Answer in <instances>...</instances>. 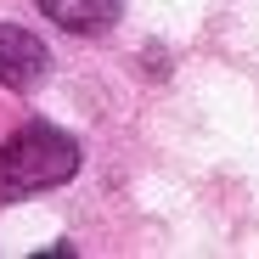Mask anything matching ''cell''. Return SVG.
Here are the masks:
<instances>
[{
	"label": "cell",
	"instance_id": "1",
	"mask_svg": "<svg viewBox=\"0 0 259 259\" xmlns=\"http://www.w3.org/2000/svg\"><path fill=\"white\" fill-rule=\"evenodd\" d=\"M79 175V141L57 124H23L0 141V203L51 192Z\"/></svg>",
	"mask_w": 259,
	"mask_h": 259
},
{
	"label": "cell",
	"instance_id": "2",
	"mask_svg": "<svg viewBox=\"0 0 259 259\" xmlns=\"http://www.w3.org/2000/svg\"><path fill=\"white\" fill-rule=\"evenodd\" d=\"M51 57L46 46L28 34V28H12V23H0V84L6 91H34L39 79H46Z\"/></svg>",
	"mask_w": 259,
	"mask_h": 259
},
{
	"label": "cell",
	"instance_id": "3",
	"mask_svg": "<svg viewBox=\"0 0 259 259\" xmlns=\"http://www.w3.org/2000/svg\"><path fill=\"white\" fill-rule=\"evenodd\" d=\"M39 12H46L57 28H68V34H107L113 23H118V12H124V0H39Z\"/></svg>",
	"mask_w": 259,
	"mask_h": 259
}]
</instances>
